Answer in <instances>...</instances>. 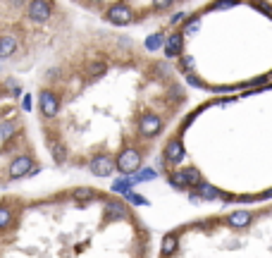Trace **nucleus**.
<instances>
[{
	"mask_svg": "<svg viewBox=\"0 0 272 258\" xmlns=\"http://www.w3.org/2000/svg\"><path fill=\"white\" fill-rule=\"evenodd\" d=\"M26 12H29V19H31V22L43 24V22H48V19H50L53 7H50V2H48V0H29Z\"/></svg>",
	"mask_w": 272,
	"mask_h": 258,
	"instance_id": "obj_1",
	"label": "nucleus"
},
{
	"mask_svg": "<svg viewBox=\"0 0 272 258\" xmlns=\"http://www.w3.org/2000/svg\"><path fill=\"white\" fill-rule=\"evenodd\" d=\"M108 19L112 24H129V22L134 19V12L129 10L127 5H110Z\"/></svg>",
	"mask_w": 272,
	"mask_h": 258,
	"instance_id": "obj_2",
	"label": "nucleus"
},
{
	"mask_svg": "<svg viewBox=\"0 0 272 258\" xmlns=\"http://www.w3.org/2000/svg\"><path fill=\"white\" fill-rule=\"evenodd\" d=\"M17 51V38L15 36H0V57H10Z\"/></svg>",
	"mask_w": 272,
	"mask_h": 258,
	"instance_id": "obj_3",
	"label": "nucleus"
},
{
	"mask_svg": "<svg viewBox=\"0 0 272 258\" xmlns=\"http://www.w3.org/2000/svg\"><path fill=\"white\" fill-rule=\"evenodd\" d=\"M165 51H167V57H177V55H179V51H181V34H179V31L167 38Z\"/></svg>",
	"mask_w": 272,
	"mask_h": 258,
	"instance_id": "obj_4",
	"label": "nucleus"
},
{
	"mask_svg": "<svg viewBox=\"0 0 272 258\" xmlns=\"http://www.w3.org/2000/svg\"><path fill=\"white\" fill-rule=\"evenodd\" d=\"M146 46H148V51H155V48H160V46H163V36H160V34H155V36H148Z\"/></svg>",
	"mask_w": 272,
	"mask_h": 258,
	"instance_id": "obj_5",
	"label": "nucleus"
},
{
	"mask_svg": "<svg viewBox=\"0 0 272 258\" xmlns=\"http://www.w3.org/2000/svg\"><path fill=\"white\" fill-rule=\"evenodd\" d=\"M153 2H155V5L160 7V10H165V7H170V5H172L174 0H153Z\"/></svg>",
	"mask_w": 272,
	"mask_h": 258,
	"instance_id": "obj_6",
	"label": "nucleus"
}]
</instances>
